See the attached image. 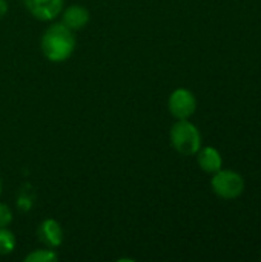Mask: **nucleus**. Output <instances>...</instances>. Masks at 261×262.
I'll list each match as a JSON object with an SVG mask.
<instances>
[{"label":"nucleus","instance_id":"5","mask_svg":"<svg viewBox=\"0 0 261 262\" xmlns=\"http://www.w3.org/2000/svg\"><path fill=\"white\" fill-rule=\"evenodd\" d=\"M65 0H25L28 12L40 21H52L63 11Z\"/></svg>","mask_w":261,"mask_h":262},{"label":"nucleus","instance_id":"8","mask_svg":"<svg viewBox=\"0 0 261 262\" xmlns=\"http://www.w3.org/2000/svg\"><path fill=\"white\" fill-rule=\"evenodd\" d=\"M197 161L200 169L206 173H215L223 166V158L220 152L212 146L200 147V150L197 152Z\"/></svg>","mask_w":261,"mask_h":262},{"label":"nucleus","instance_id":"13","mask_svg":"<svg viewBox=\"0 0 261 262\" xmlns=\"http://www.w3.org/2000/svg\"><path fill=\"white\" fill-rule=\"evenodd\" d=\"M0 195H2V180H0Z\"/></svg>","mask_w":261,"mask_h":262},{"label":"nucleus","instance_id":"11","mask_svg":"<svg viewBox=\"0 0 261 262\" xmlns=\"http://www.w3.org/2000/svg\"><path fill=\"white\" fill-rule=\"evenodd\" d=\"M12 220H14L12 210L6 204L0 203V227H8L12 223Z\"/></svg>","mask_w":261,"mask_h":262},{"label":"nucleus","instance_id":"2","mask_svg":"<svg viewBox=\"0 0 261 262\" xmlns=\"http://www.w3.org/2000/svg\"><path fill=\"white\" fill-rule=\"evenodd\" d=\"M169 140L172 147L180 155H195L202 147V134L198 127L189 120H177L169 130Z\"/></svg>","mask_w":261,"mask_h":262},{"label":"nucleus","instance_id":"10","mask_svg":"<svg viewBox=\"0 0 261 262\" xmlns=\"http://www.w3.org/2000/svg\"><path fill=\"white\" fill-rule=\"evenodd\" d=\"M58 255L52 249H40V250H32L29 255L25 256V262H57Z\"/></svg>","mask_w":261,"mask_h":262},{"label":"nucleus","instance_id":"12","mask_svg":"<svg viewBox=\"0 0 261 262\" xmlns=\"http://www.w3.org/2000/svg\"><path fill=\"white\" fill-rule=\"evenodd\" d=\"M8 14V2L0 0V18H3Z\"/></svg>","mask_w":261,"mask_h":262},{"label":"nucleus","instance_id":"1","mask_svg":"<svg viewBox=\"0 0 261 262\" xmlns=\"http://www.w3.org/2000/svg\"><path fill=\"white\" fill-rule=\"evenodd\" d=\"M75 35L74 31L66 28L62 21L49 25L40 40V49L43 55L52 61H66L75 51Z\"/></svg>","mask_w":261,"mask_h":262},{"label":"nucleus","instance_id":"4","mask_svg":"<svg viewBox=\"0 0 261 262\" xmlns=\"http://www.w3.org/2000/svg\"><path fill=\"white\" fill-rule=\"evenodd\" d=\"M168 109L171 115L177 120H189L195 109H197V98L195 95L186 89V88H178L175 89L168 100Z\"/></svg>","mask_w":261,"mask_h":262},{"label":"nucleus","instance_id":"3","mask_svg":"<svg viewBox=\"0 0 261 262\" xmlns=\"http://www.w3.org/2000/svg\"><path fill=\"white\" fill-rule=\"evenodd\" d=\"M211 187L215 195H218L223 200H235L245 192V180L243 177L229 169H220L215 173H212Z\"/></svg>","mask_w":261,"mask_h":262},{"label":"nucleus","instance_id":"6","mask_svg":"<svg viewBox=\"0 0 261 262\" xmlns=\"http://www.w3.org/2000/svg\"><path fill=\"white\" fill-rule=\"evenodd\" d=\"M37 235L42 244H45L48 249H57L63 243V229L60 223L52 218L42 221V224L37 229Z\"/></svg>","mask_w":261,"mask_h":262},{"label":"nucleus","instance_id":"9","mask_svg":"<svg viewBox=\"0 0 261 262\" xmlns=\"http://www.w3.org/2000/svg\"><path fill=\"white\" fill-rule=\"evenodd\" d=\"M15 236L8 227H0V256L12 253L15 249Z\"/></svg>","mask_w":261,"mask_h":262},{"label":"nucleus","instance_id":"7","mask_svg":"<svg viewBox=\"0 0 261 262\" xmlns=\"http://www.w3.org/2000/svg\"><path fill=\"white\" fill-rule=\"evenodd\" d=\"M60 15H62V23L74 32L83 29L91 18L89 11L82 5H71L65 8Z\"/></svg>","mask_w":261,"mask_h":262}]
</instances>
